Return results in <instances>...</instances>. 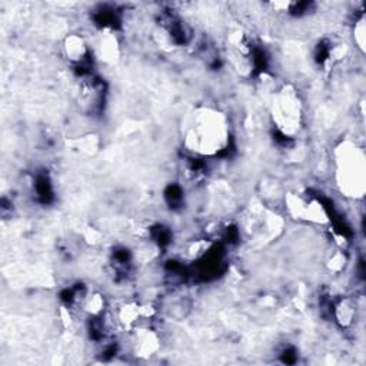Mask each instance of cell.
Returning a JSON list of instances; mask_svg holds the SVG:
<instances>
[{"instance_id":"6da1fadb","label":"cell","mask_w":366,"mask_h":366,"mask_svg":"<svg viewBox=\"0 0 366 366\" xmlns=\"http://www.w3.org/2000/svg\"><path fill=\"white\" fill-rule=\"evenodd\" d=\"M209 115H203L199 119V125L196 126V129L194 128V133L191 135V140L195 142L196 146H199V151L202 152H209V144H217V148L222 146V135H224V129L225 126L222 125L221 119L219 116H210Z\"/></svg>"},{"instance_id":"7a4b0ae2","label":"cell","mask_w":366,"mask_h":366,"mask_svg":"<svg viewBox=\"0 0 366 366\" xmlns=\"http://www.w3.org/2000/svg\"><path fill=\"white\" fill-rule=\"evenodd\" d=\"M66 50H67V56L75 60L78 63H83L85 62V56H86V46L83 43L82 39H79L78 36H72V38L67 41V46H66Z\"/></svg>"}]
</instances>
